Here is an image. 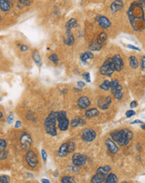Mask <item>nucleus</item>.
Returning <instances> with one entry per match:
<instances>
[{
	"mask_svg": "<svg viewBox=\"0 0 145 183\" xmlns=\"http://www.w3.org/2000/svg\"><path fill=\"white\" fill-rule=\"evenodd\" d=\"M140 127L143 129V130H144V131H145V124H143V125H142V126H141Z\"/></svg>",
	"mask_w": 145,
	"mask_h": 183,
	"instance_id": "obj_54",
	"label": "nucleus"
},
{
	"mask_svg": "<svg viewBox=\"0 0 145 183\" xmlns=\"http://www.w3.org/2000/svg\"><path fill=\"white\" fill-rule=\"evenodd\" d=\"M112 139L121 147H125L133 138V134L129 129H122L110 133Z\"/></svg>",
	"mask_w": 145,
	"mask_h": 183,
	"instance_id": "obj_2",
	"label": "nucleus"
},
{
	"mask_svg": "<svg viewBox=\"0 0 145 183\" xmlns=\"http://www.w3.org/2000/svg\"><path fill=\"white\" fill-rule=\"evenodd\" d=\"M68 153H72L75 150V143L73 141H70L68 143Z\"/></svg>",
	"mask_w": 145,
	"mask_h": 183,
	"instance_id": "obj_35",
	"label": "nucleus"
},
{
	"mask_svg": "<svg viewBox=\"0 0 145 183\" xmlns=\"http://www.w3.org/2000/svg\"><path fill=\"white\" fill-rule=\"evenodd\" d=\"M90 100L88 97H85V96H83V97H80L79 99H78V102H77V104L79 106L80 108L82 109H87L89 106H90Z\"/></svg>",
	"mask_w": 145,
	"mask_h": 183,
	"instance_id": "obj_14",
	"label": "nucleus"
},
{
	"mask_svg": "<svg viewBox=\"0 0 145 183\" xmlns=\"http://www.w3.org/2000/svg\"><path fill=\"white\" fill-rule=\"evenodd\" d=\"M123 8H124V3L121 0H115L110 5V9L113 14L119 12V10H121Z\"/></svg>",
	"mask_w": 145,
	"mask_h": 183,
	"instance_id": "obj_16",
	"label": "nucleus"
},
{
	"mask_svg": "<svg viewBox=\"0 0 145 183\" xmlns=\"http://www.w3.org/2000/svg\"><path fill=\"white\" fill-rule=\"evenodd\" d=\"M57 117H58V112H51L49 115L46 117V119L44 120V123L46 132L48 135L52 136H55L58 134L57 125H56L58 122Z\"/></svg>",
	"mask_w": 145,
	"mask_h": 183,
	"instance_id": "obj_3",
	"label": "nucleus"
},
{
	"mask_svg": "<svg viewBox=\"0 0 145 183\" xmlns=\"http://www.w3.org/2000/svg\"><path fill=\"white\" fill-rule=\"evenodd\" d=\"M21 125H22V122H20V121H17L16 123H15V128H19L20 127H21Z\"/></svg>",
	"mask_w": 145,
	"mask_h": 183,
	"instance_id": "obj_49",
	"label": "nucleus"
},
{
	"mask_svg": "<svg viewBox=\"0 0 145 183\" xmlns=\"http://www.w3.org/2000/svg\"><path fill=\"white\" fill-rule=\"evenodd\" d=\"M126 117H128V118H129V117H131L135 115V112L133 111V110H128V111H127L126 112Z\"/></svg>",
	"mask_w": 145,
	"mask_h": 183,
	"instance_id": "obj_40",
	"label": "nucleus"
},
{
	"mask_svg": "<svg viewBox=\"0 0 145 183\" xmlns=\"http://www.w3.org/2000/svg\"><path fill=\"white\" fill-rule=\"evenodd\" d=\"M83 124H84V121L81 117H76L72 119V122H71V127H79Z\"/></svg>",
	"mask_w": 145,
	"mask_h": 183,
	"instance_id": "obj_24",
	"label": "nucleus"
},
{
	"mask_svg": "<svg viewBox=\"0 0 145 183\" xmlns=\"http://www.w3.org/2000/svg\"><path fill=\"white\" fill-rule=\"evenodd\" d=\"M110 85H111V81L110 80H104V82L99 86V88L104 90V91H108L110 89Z\"/></svg>",
	"mask_w": 145,
	"mask_h": 183,
	"instance_id": "obj_29",
	"label": "nucleus"
},
{
	"mask_svg": "<svg viewBox=\"0 0 145 183\" xmlns=\"http://www.w3.org/2000/svg\"><path fill=\"white\" fill-rule=\"evenodd\" d=\"M83 77H84V79L86 80L87 82H90L91 81V78H90V73H84V74H83Z\"/></svg>",
	"mask_w": 145,
	"mask_h": 183,
	"instance_id": "obj_39",
	"label": "nucleus"
},
{
	"mask_svg": "<svg viewBox=\"0 0 145 183\" xmlns=\"http://www.w3.org/2000/svg\"><path fill=\"white\" fill-rule=\"evenodd\" d=\"M128 16L132 27L135 31H141L145 27V15L141 3L134 2L128 11Z\"/></svg>",
	"mask_w": 145,
	"mask_h": 183,
	"instance_id": "obj_1",
	"label": "nucleus"
},
{
	"mask_svg": "<svg viewBox=\"0 0 145 183\" xmlns=\"http://www.w3.org/2000/svg\"><path fill=\"white\" fill-rule=\"evenodd\" d=\"M78 26V23H77V20L75 19H71L69 20L68 21V23H66V30H72V28L73 27H76Z\"/></svg>",
	"mask_w": 145,
	"mask_h": 183,
	"instance_id": "obj_27",
	"label": "nucleus"
},
{
	"mask_svg": "<svg viewBox=\"0 0 145 183\" xmlns=\"http://www.w3.org/2000/svg\"><path fill=\"white\" fill-rule=\"evenodd\" d=\"M110 171H111V167H110V166H108V165L100 167H99V168L97 169V171L101 172V173H103V174H105V175H108V172H109Z\"/></svg>",
	"mask_w": 145,
	"mask_h": 183,
	"instance_id": "obj_28",
	"label": "nucleus"
},
{
	"mask_svg": "<svg viewBox=\"0 0 145 183\" xmlns=\"http://www.w3.org/2000/svg\"><path fill=\"white\" fill-rule=\"evenodd\" d=\"M11 3L8 0H0V9L3 12H8L11 8Z\"/></svg>",
	"mask_w": 145,
	"mask_h": 183,
	"instance_id": "obj_19",
	"label": "nucleus"
},
{
	"mask_svg": "<svg viewBox=\"0 0 145 183\" xmlns=\"http://www.w3.org/2000/svg\"><path fill=\"white\" fill-rule=\"evenodd\" d=\"M139 60H138V58L135 57V56H130V58H129V65H130V67L133 68V69H136V68H138L139 67Z\"/></svg>",
	"mask_w": 145,
	"mask_h": 183,
	"instance_id": "obj_26",
	"label": "nucleus"
},
{
	"mask_svg": "<svg viewBox=\"0 0 145 183\" xmlns=\"http://www.w3.org/2000/svg\"><path fill=\"white\" fill-rule=\"evenodd\" d=\"M19 143L21 147L23 150L28 149L32 144H33V139L32 136H30L29 133L28 132H22V134L20 136Z\"/></svg>",
	"mask_w": 145,
	"mask_h": 183,
	"instance_id": "obj_7",
	"label": "nucleus"
},
{
	"mask_svg": "<svg viewBox=\"0 0 145 183\" xmlns=\"http://www.w3.org/2000/svg\"><path fill=\"white\" fill-rule=\"evenodd\" d=\"M20 50H21L22 52H26V51L28 50V47L27 45H21Z\"/></svg>",
	"mask_w": 145,
	"mask_h": 183,
	"instance_id": "obj_46",
	"label": "nucleus"
},
{
	"mask_svg": "<svg viewBox=\"0 0 145 183\" xmlns=\"http://www.w3.org/2000/svg\"><path fill=\"white\" fill-rule=\"evenodd\" d=\"M137 1H139V3H141L142 4H145V0H137Z\"/></svg>",
	"mask_w": 145,
	"mask_h": 183,
	"instance_id": "obj_53",
	"label": "nucleus"
},
{
	"mask_svg": "<svg viewBox=\"0 0 145 183\" xmlns=\"http://www.w3.org/2000/svg\"><path fill=\"white\" fill-rule=\"evenodd\" d=\"M87 156L81 153H74L72 156V163L77 167H83L87 162Z\"/></svg>",
	"mask_w": 145,
	"mask_h": 183,
	"instance_id": "obj_9",
	"label": "nucleus"
},
{
	"mask_svg": "<svg viewBox=\"0 0 145 183\" xmlns=\"http://www.w3.org/2000/svg\"><path fill=\"white\" fill-rule=\"evenodd\" d=\"M41 182H42L43 183H50V181H48V179H44H44H42V180H41Z\"/></svg>",
	"mask_w": 145,
	"mask_h": 183,
	"instance_id": "obj_51",
	"label": "nucleus"
},
{
	"mask_svg": "<svg viewBox=\"0 0 145 183\" xmlns=\"http://www.w3.org/2000/svg\"><path fill=\"white\" fill-rule=\"evenodd\" d=\"M97 22L99 24L100 27H102L104 29H107L108 27H111V22L108 18H106L105 16H98L97 17Z\"/></svg>",
	"mask_w": 145,
	"mask_h": 183,
	"instance_id": "obj_13",
	"label": "nucleus"
},
{
	"mask_svg": "<svg viewBox=\"0 0 145 183\" xmlns=\"http://www.w3.org/2000/svg\"><path fill=\"white\" fill-rule=\"evenodd\" d=\"M77 85H78V88H83L85 87V83H84V82H81V81L78 82H77Z\"/></svg>",
	"mask_w": 145,
	"mask_h": 183,
	"instance_id": "obj_45",
	"label": "nucleus"
},
{
	"mask_svg": "<svg viewBox=\"0 0 145 183\" xmlns=\"http://www.w3.org/2000/svg\"><path fill=\"white\" fill-rule=\"evenodd\" d=\"M7 122L8 124H12L13 122V113H10L9 115L8 116V119H7Z\"/></svg>",
	"mask_w": 145,
	"mask_h": 183,
	"instance_id": "obj_41",
	"label": "nucleus"
},
{
	"mask_svg": "<svg viewBox=\"0 0 145 183\" xmlns=\"http://www.w3.org/2000/svg\"><path fill=\"white\" fill-rule=\"evenodd\" d=\"M106 176H107V175H105V174H103V173L99 172V171H96V173L93 175V176L92 177V179H91V182L92 183L105 182Z\"/></svg>",
	"mask_w": 145,
	"mask_h": 183,
	"instance_id": "obj_15",
	"label": "nucleus"
},
{
	"mask_svg": "<svg viewBox=\"0 0 145 183\" xmlns=\"http://www.w3.org/2000/svg\"><path fill=\"white\" fill-rule=\"evenodd\" d=\"M48 59L52 62L55 63V64L59 63V58L58 55L56 54V53H53V54L50 55V56H49V58H48Z\"/></svg>",
	"mask_w": 145,
	"mask_h": 183,
	"instance_id": "obj_34",
	"label": "nucleus"
},
{
	"mask_svg": "<svg viewBox=\"0 0 145 183\" xmlns=\"http://www.w3.org/2000/svg\"><path fill=\"white\" fill-rule=\"evenodd\" d=\"M66 34L67 38L66 39L64 40V44H66L68 46H72L75 42L74 36L72 35V32L70 30H66Z\"/></svg>",
	"mask_w": 145,
	"mask_h": 183,
	"instance_id": "obj_18",
	"label": "nucleus"
},
{
	"mask_svg": "<svg viewBox=\"0 0 145 183\" xmlns=\"http://www.w3.org/2000/svg\"><path fill=\"white\" fill-rule=\"evenodd\" d=\"M32 56H33V61L36 63V65L39 68H41L42 67V59H41V56H40L39 53L37 51H33Z\"/></svg>",
	"mask_w": 145,
	"mask_h": 183,
	"instance_id": "obj_22",
	"label": "nucleus"
},
{
	"mask_svg": "<svg viewBox=\"0 0 145 183\" xmlns=\"http://www.w3.org/2000/svg\"><path fill=\"white\" fill-rule=\"evenodd\" d=\"M68 154V143H64L61 145L58 151V156L59 157H65Z\"/></svg>",
	"mask_w": 145,
	"mask_h": 183,
	"instance_id": "obj_17",
	"label": "nucleus"
},
{
	"mask_svg": "<svg viewBox=\"0 0 145 183\" xmlns=\"http://www.w3.org/2000/svg\"><path fill=\"white\" fill-rule=\"evenodd\" d=\"M105 145L107 149L108 150V151L112 154H116L119 151V147L117 145V143H115L113 139L108 138L105 140Z\"/></svg>",
	"mask_w": 145,
	"mask_h": 183,
	"instance_id": "obj_12",
	"label": "nucleus"
},
{
	"mask_svg": "<svg viewBox=\"0 0 145 183\" xmlns=\"http://www.w3.org/2000/svg\"><path fill=\"white\" fill-rule=\"evenodd\" d=\"M31 2H32V0H19V3H21L23 6H26V7L30 5Z\"/></svg>",
	"mask_w": 145,
	"mask_h": 183,
	"instance_id": "obj_38",
	"label": "nucleus"
},
{
	"mask_svg": "<svg viewBox=\"0 0 145 183\" xmlns=\"http://www.w3.org/2000/svg\"><path fill=\"white\" fill-rule=\"evenodd\" d=\"M93 54L91 52H84L80 54V59L84 64H85V62L93 59Z\"/></svg>",
	"mask_w": 145,
	"mask_h": 183,
	"instance_id": "obj_21",
	"label": "nucleus"
},
{
	"mask_svg": "<svg viewBox=\"0 0 145 183\" xmlns=\"http://www.w3.org/2000/svg\"><path fill=\"white\" fill-rule=\"evenodd\" d=\"M61 182L62 183H72V182H75V180H74V177H73V176H63V177H62V179H61Z\"/></svg>",
	"mask_w": 145,
	"mask_h": 183,
	"instance_id": "obj_32",
	"label": "nucleus"
},
{
	"mask_svg": "<svg viewBox=\"0 0 145 183\" xmlns=\"http://www.w3.org/2000/svg\"><path fill=\"white\" fill-rule=\"evenodd\" d=\"M7 147V143L4 139H0V152L4 151Z\"/></svg>",
	"mask_w": 145,
	"mask_h": 183,
	"instance_id": "obj_36",
	"label": "nucleus"
},
{
	"mask_svg": "<svg viewBox=\"0 0 145 183\" xmlns=\"http://www.w3.org/2000/svg\"><path fill=\"white\" fill-rule=\"evenodd\" d=\"M10 182V178L6 175L0 176V183H8Z\"/></svg>",
	"mask_w": 145,
	"mask_h": 183,
	"instance_id": "obj_37",
	"label": "nucleus"
},
{
	"mask_svg": "<svg viewBox=\"0 0 145 183\" xmlns=\"http://www.w3.org/2000/svg\"><path fill=\"white\" fill-rule=\"evenodd\" d=\"M67 92H68V90L64 88V89H63V90H62V92H61V93H62V94H65V93H67Z\"/></svg>",
	"mask_w": 145,
	"mask_h": 183,
	"instance_id": "obj_52",
	"label": "nucleus"
},
{
	"mask_svg": "<svg viewBox=\"0 0 145 183\" xmlns=\"http://www.w3.org/2000/svg\"><path fill=\"white\" fill-rule=\"evenodd\" d=\"M102 47H103V45L100 42H99V41L96 39L89 45V49L91 51H99L102 48Z\"/></svg>",
	"mask_w": 145,
	"mask_h": 183,
	"instance_id": "obj_25",
	"label": "nucleus"
},
{
	"mask_svg": "<svg viewBox=\"0 0 145 183\" xmlns=\"http://www.w3.org/2000/svg\"><path fill=\"white\" fill-rule=\"evenodd\" d=\"M112 103L111 97H100L98 100V107L102 110H107L109 108Z\"/></svg>",
	"mask_w": 145,
	"mask_h": 183,
	"instance_id": "obj_10",
	"label": "nucleus"
},
{
	"mask_svg": "<svg viewBox=\"0 0 145 183\" xmlns=\"http://www.w3.org/2000/svg\"><path fill=\"white\" fill-rule=\"evenodd\" d=\"M142 117H143V118H145V115H142Z\"/></svg>",
	"mask_w": 145,
	"mask_h": 183,
	"instance_id": "obj_56",
	"label": "nucleus"
},
{
	"mask_svg": "<svg viewBox=\"0 0 145 183\" xmlns=\"http://www.w3.org/2000/svg\"><path fill=\"white\" fill-rule=\"evenodd\" d=\"M113 65H114V68L116 72H121L124 69V60L122 58V57L119 54L114 55L113 57Z\"/></svg>",
	"mask_w": 145,
	"mask_h": 183,
	"instance_id": "obj_11",
	"label": "nucleus"
},
{
	"mask_svg": "<svg viewBox=\"0 0 145 183\" xmlns=\"http://www.w3.org/2000/svg\"><path fill=\"white\" fill-rule=\"evenodd\" d=\"M141 66H142L143 71H145V56H144V57L142 58V63H141Z\"/></svg>",
	"mask_w": 145,
	"mask_h": 183,
	"instance_id": "obj_47",
	"label": "nucleus"
},
{
	"mask_svg": "<svg viewBox=\"0 0 145 183\" xmlns=\"http://www.w3.org/2000/svg\"><path fill=\"white\" fill-rule=\"evenodd\" d=\"M119 182V178L114 173H108L106 176V183H117Z\"/></svg>",
	"mask_w": 145,
	"mask_h": 183,
	"instance_id": "obj_23",
	"label": "nucleus"
},
{
	"mask_svg": "<svg viewBox=\"0 0 145 183\" xmlns=\"http://www.w3.org/2000/svg\"><path fill=\"white\" fill-rule=\"evenodd\" d=\"M99 115V111L96 108L88 109L85 112V117L88 118H93Z\"/></svg>",
	"mask_w": 145,
	"mask_h": 183,
	"instance_id": "obj_20",
	"label": "nucleus"
},
{
	"mask_svg": "<svg viewBox=\"0 0 145 183\" xmlns=\"http://www.w3.org/2000/svg\"><path fill=\"white\" fill-rule=\"evenodd\" d=\"M41 153H42V156H43V160L44 162H46L47 161V152L44 151V150H41Z\"/></svg>",
	"mask_w": 145,
	"mask_h": 183,
	"instance_id": "obj_43",
	"label": "nucleus"
},
{
	"mask_svg": "<svg viewBox=\"0 0 145 183\" xmlns=\"http://www.w3.org/2000/svg\"><path fill=\"white\" fill-rule=\"evenodd\" d=\"M58 122H59V128L62 132H65L68 129L69 127V120L67 117V112L65 111L58 112Z\"/></svg>",
	"mask_w": 145,
	"mask_h": 183,
	"instance_id": "obj_5",
	"label": "nucleus"
},
{
	"mask_svg": "<svg viewBox=\"0 0 145 183\" xmlns=\"http://www.w3.org/2000/svg\"><path fill=\"white\" fill-rule=\"evenodd\" d=\"M114 72H115V68H114L113 62V58H107L99 68L100 74L105 77H111Z\"/></svg>",
	"mask_w": 145,
	"mask_h": 183,
	"instance_id": "obj_4",
	"label": "nucleus"
},
{
	"mask_svg": "<svg viewBox=\"0 0 145 183\" xmlns=\"http://www.w3.org/2000/svg\"><path fill=\"white\" fill-rule=\"evenodd\" d=\"M25 161L30 168H35L39 165V157L33 150H28L25 154Z\"/></svg>",
	"mask_w": 145,
	"mask_h": 183,
	"instance_id": "obj_6",
	"label": "nucleus"
},
{
	"mask_svg": "<svg viewBox=\"0 0 145 183\" xmlns=\"http://www.w3.org/2000/svg\"><path fill=\"white\" fill-rule=\"evenodd\" d=\"M97 40L99 41V42H100L102 45H104L107 41V34L104 32H102L101 34H99V35L98 36V38Z\"/></svg>",
	"mask_w": 145,
	"mask_h": 183,
	"instance_id": "obj_30",
	"label": "nucleus"
},
{
	"mask_svg": "<svg viewBox=\"0 0 145 183\" xmlns=\"http://www.w3.org/2000/svg\"><path fill=\"white\" fill-rule=\"evenodd\" d=\"M7 156H8V152L7 151H3V152H0V160H4L6 159Z\"/></svg>",
	"mask_w": 145,
	"mask_h": 183,
	"instance_id": "obj_42",
	"label": "nucleus"
},
{
	"mask_svg": "<svg viewBox=\"0 0 145 183\" xmlns=\"http://www.w3.org/2000/svg\"><path fill=\"white\" fill-rule=\"evenodd\" d=\"M96 132L92 128H86L82 132L81 138L85 143H91L96 138Z\"/></svg>",
	"mask_w": 145,
	"mask_h": 183,
	"instance_id": "obj_8",
	"label": "nucleus"
},
{
	"mask_svg": "<svg viewBox=\"0 0 145 183\" xmlns=\"http://www.w3.org/2000/svg\"><path fill=\"white\" fill-rule=\"evenodd\" d=\"M137 123H140V124H142L143 122L141 121V120H139V119H137V120H135V121H133V122H130V124H137Z\"/></svg>",
	"mask_w": 145,
	"mask_h": 183,
	"instance_id": "obj_50",
	"label": "nucleus"
},
{
	"mask_svg": "<svg viewBox=\"0 0 145 183\" xmlns=\"http://www.w3.org/2000/svg\"><path fill=\"white\" fill-rule=\"evenodd\" d=\"M119 86V81L117 79H113V81H111V85H110V89H111V93L112 94L114 93V92L116 91V89L118 88Z\"/></svg>",
	"mask_w": 145,
	"mask_h": 183,
	"instance_id": "obj_31",
	"label": "nucleus"
},
{
	"mask_svg": "<svg viewBox=\"0 0 145 183\" xmlns=\"http://www.w3.org/2000/svg\"><path fill=\"white\" fill-rule=\"evenodd\" d=\"M3 112L0 111V119H1V118H3Z\"/></svg>",
	"mask_w": 145,
	"mask_h": 183,
	"instance_id": "obj_55",
	"label": "nucleus"
},
{
	"mask_svg": "<svg viewBox=\"0 0 145 183\" xmlns=\"http://www.w3.org/2000/svg\"><path fill=\"white\" fill-rule=\"evenodd\" d=\"M122 89L123 88H119V90H117L114 93H113V96H114V97L117 99V100H122V98H123V93H122Z\"/></svg>",
	"mask_w": 145,
	"mask_h": 183,
	"instance_id": "obj_33",
	"label": "nucleus"
},
{
	"mask_svg": "<svg viewBox=\"0 0 145 183\" xmlns=\"http://www.w3.org/2000/svg\"><path fill=\"white\" fill-rule=\"evenodd\" d=\"M137 106H138V103H137V102L136 101H133L131 103H130V108H137Z\"/></svg>",
	"mask_w": 145,
	"mask_h": 183,
	"instance_id": "obj_48",
	"label": "nucleus"
},
{
	"mask_svg": "<svg viewBox=\"0 0 145 183\" xmlns=\"http://www.w3.org/2000/svg\"><path fill=\"white\" fill-rule=\"evenodd\" d=\"M127 48H130V49H133V50H136V51H140V49L138 47H136L134 45H132V44H128L127 45Z\"/></svg>",
	"mask_w": 145,
	"mask_h": 183,
	"instance_id": "obj_44",
	"label": "nucleus"
},
{
	"mask_svg": "<svg viewBox=\"0 0 145 183\" xmlns=\"http://www.w3.org/2000/svg\"><path fill=\"white\" fill-rule=\"evenodd\" d=\"M144 6H145V4H144Z\"/></svg>",
	"mask_w": 145,
	"mask_h": 183,
	"instance_id": "obj_57",
	"label": "nucleus"
}]
</instances>
